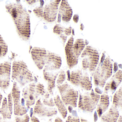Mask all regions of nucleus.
<instances>
[{
	"label": "nucleus",
	"mask_w": 122,
	"mask_h": 122,
	"mask_svg": "<svg viewBox=\"0 0 122 122\" xmlns=\"http://www.w3.org/2000/svg\"><path fill=\"white\" fill-rule=\"evenodd\" d=\"M72 27L70 26L68 28H65L64 30V32L66 36H69L70 35L72 32Z\"/></svg>",
	"instance_id": "2f4dec72"
},
{
	"label": "nucleus",
	"mask_w": 122,
	"mask_h": 122,
	"mask_svg": "<svg viewBox=\"0 0 122 122\" xmlns=\"http://www.w3.org/2000/svg\"><path fill=\"white\" fill-rule=\"evenodd\" d=\"M61 20H62V16L60 14L58 13V15L57 22L58 23H60Z\"/></svg>",
	"instance_id": "ea45409f"
},
{
	"label": "nucleus",
	"mask_w": 122,
	"mask_h": 122,
	"mask_svg": "<svg viewBox=\"0 0 122 122\" xmlns=\"http://www.w3.org/2000/svg\"><path fill=\"white\" fill-rule=\"evenodd\" d=\"M81 57L83 58V69L88 70L90 72L95 71L100 57L97 51L91 46H87L81 54Z\"/></svg>",
	"instance_id": "0eeeda50"
},
{
	"label": "nucleus",
	"mask_w": 122,
	"mask_h": 122,
	"mask_svg": "<svg viewBox=\"0 0 122 122\" xmlns=\"http://www.w3.org/2000/svg\"><path fill=\"white\" fill-rule=\"evenodd\" d=\"M84 28H85V27H84L83 24L82 23H81L80 25V29L81 30H84Z\"/></svg>",
	"instance_id": "a18cd8bd"
},
{
	"label": "nucleus",
	"mask_w": 122,
	"mask_h": 122,
	"mask_svg": "<svg viewBox=\"0 0 122 122\" xmlns=\"http://www.w3.org/2000/svg\"><path fill=\"white\" fill-rule=\"evenodd\" d=\"M110 104L109 97L107 95L102 94L100 96L99 101L97 104L96 112L98 117H101L107 110Z\"/></svg>",
	"instance_id": "6ab92c4d"
},
{
	"label": "nucleus",
	"mask_w": 122,
	"mask_h": 122,
	"mask_svg": "<svg viewBox=\"0 0 122 122\" xmlns=\"http://www.w3.org/2000/svg\"><path fill=\"white\" fill-rule=\"evenodd\" d=\"M12 78L21 87L34 81L32 73L23 61H15L13 63Z\"/></svg>",
	"instance_id": "7ed1b4c3"
},
{
	"label": "nucleus",
	"mask_w": 122,
	"mask_h": 122,
	"mask_svg": "<svg viewBox=\"0 0 122 122\" xmlns=\"http://www.w3.org/2000/svg\"><path fill=\"white\" fill-rule=\"evenodd\" d=\"M66 78V75L65 72L64 71H61L58 76L57 79L56 81L57 85H61L63 84L65 81Z\"/></svg>",
	"instance_id": "393cba45"
},
{
	"label": "nucleus",
	"mask_w": 122,
	"mask_h": 122,
	"mask_svg": "<svg viewBox=\"0 0 122 122\" xmlns=\"http://www.w3.org/2000/svg\"><path fill=\"white\" fill-rule=\"evenodd\" d=\"M119 116V113L117 108L112 106L101 117L102 122H117Z\"/></svg>",
	"instance_id": "a211bd4d"
},
{
	"label": "nucleus",
	"mask_w": 122,
	"mask_h": 122,
	"mask_svg": "<svg viewBox=\"0 0 122 122\" xmlns=\"http://www.w3.org/2000/svg\"><path fill=\"white\" fill-rule=\"evenodd\" d=\"M57 113L56 108L47 107L41 102V98L36 101L33 110V114L41 117H52Z\"/></svg>",
	"instance_id": "ddd939ff"
},
{
	"label": "nucleus",
	"mask_w": 122,
	"mask_h": 122,
	"mask_svg": "<svg viewBox=\"0 0 122 122\" xmlns=\"http://www.w3.org/2000/svg\"><path fill=\"white\" fill-rule=\"evenodd\" d=\"M72 32L73 35L75 36V30H74V29H73H73H72Z\"/></svg>",
	"instance_id": "603ef678"
},
{
	"label": "nucleus",
	"mask_w": 122,
	"mask_h": 122,
	"mask_svg": "<svg viewBox=\"0 0 122 122\" xmlns=\"http://www.w3.org/2000/svg\"><path fill=\"white\" fill-rule=\"evenodd\" d=\"M95 91L96 93H97L98 94H101L102 93V91L99 89V88L96 87L95 88Z\"/></svg>",
	"instance_id": "4c0bfd02"
},
{
	"label": "nucleus",
	"mask_w": 122,
	"mask_h": 122,
	"mask_svg": "<svg viewBox=\"0 0 122 122\" xmlns=\"http://www.w3.org/2000/svg\"><path fill=\"white\" fill-rule=\"evenodd\" d=\"M58 13L62 16L63 22H68L71 20L72 16V10L67 0H62L58 10Z\"/></svg>",
	"instance_id": "dca6fc26"
},
{
	"label": "nucleus",
	"mask_w": 122,
	"mask_h": 122,
	"mask_svg": "<svg viewBox=\"0 0 122 122\" xmlns=\"http://www.w3.org/2000/svg\"><path fill=\"white\" fill-rule=\"evenodd\" d=\"M60 92L61 100L65 105L71 106L73 107L77 106L78 92L66 82L61 85H57Z\"/></svg>",
	"instance_id": "6e6552de"
},
{
	"label": "nucleus",
	"mask_w": 122,
	"mask_h": 122,
	"mask_svg": "<svg viewBox=\"0 0 122 122\" xmlns=\"http://www.w3.org/2000/svg\"><path fill=\"white\" fill-rule=\"evenodd\" d=\"M81 122H89L86 119H83V118H81Z\"/></svg>",
	"instance_id": "09e8293b"
},
{
	"label": "nucleus",
	"mask_w": 122,
	"mask_h": 122,
	"mask_svg": "<svg viewBox=\"0 0 122 122\" xmlns=\"http://www.w3.org/2000/svg\"><path fill=\"white\" fill-rule=\"evenodd\" d=\"M8 107L9 110L11 115L13 113V102L12 98V94L11 92L9 93L8 95Z\"/></svg>",
	"instance_id": "c85d7f7f"
},
{
	"label": "nucleus",
	"mask_w": 122,
	"mask_h": 122,
	"mask_svg": "<svg viewBox=\"0 0 122 122\" xmlns=\"http://www.w3.org/2000/svg\"><path fill=\"white\" fill-rule=\"evenodd\" d=\"M98 120V115L96 111H95L94 114V122H96Z\"/></svg>",
	"instance_id": "58836bf2"
},
{
	"label": "nucleus",
	"mask_w": 122,
	"mask_h": 122,
	"mask_svg": "<svg viewBox=\"0 0 122 122\" xmlns=\"http://www.w3.org/2000/svg\"><path fill=\"white\" fill-rule=\"evenodd\" d=\"M70 81L75 86L87 91H90L92 89V83L89 76L87 73L83 74L80 70L71 72Z\"/></svg>",
	"instance_id": "1a4fd4ad"
},
{
	"label": "nucleus",
	"mask_w": 122,
	"mask_h": 122,
	"mask_svg": "<svg viewBox=\"0 0 122 122\" xmlns=\"http://www.w3.org/2000/svg\"><path fill=\"white\" fill-rule=\"evenodd\" d=\"M105 52L103 53L101 59L100 61V64H102L103 63V61L105 60Z\"/></svg>",
	"instance_id": "e433bc0d"
},
{
	"label": "nucleus",
	"mask_w": 122,
	"mask_h": 122,
	"mask_svg": "<svg viewBox=\"0 0 122 122\" xmlns=\"http://www.w3.org/2000/svg\"><path fill=\"white\" fill-rule=\"evenodd\" d=\"M46 92L44 85L40 83H32L25 87L23 89L22 95L27 109L35 105L39 97L44 95Z\"/></svg>",
	"instance_id": "20e7f679"
},
{
	"label": "nucleus",
	"mask_w": 122,
	"mask_h": 122,
	"mask_svg": "<svg viewBox=\"0 0 122 122\" xmlns=\"http://www.w3.org/2000/svg\"><path fill=\"white\" fill-rule=\"evenodd\" d=\"M122 91L121 87L116 92L113 96V106L116 108H122Z\"/></svg>",
	"instance_id": "5701e85b"
},
{
	"label": "nucleus",
	"mask_w": 122,
	"mask_h": 122,
	"mask_svg": "<svg viewBox=\"0 0 122 122\" xmlns=\"http://www.w3.org/2000/svg\"><path fill=\"white\" fill-rule=\"evenodd\" d=\"M30 117L28 114L23 116H17L15 118V122H29Z\"/></svg>",
	"instance_id": "cd10ccee"
},
{
	"label": "nucleus",
	"mask_w": 122,
	"mask_h": 122,
	"mask_svg": "<svg viewBox=\"0 0 122 122\" xmlns=\"http://www.w3.org/2000/svg\"><path fill=\"white\" fill-rule=\"evenodd\" d=\"M36 1H36V0H27L26 2L29 5H32L34 4V3H35L36 2Z\"/></svg>",
	"instance_id": "79ce46f5"
},
{
	"label": "nucleus",
	"mask_w": 122,
	"mask_h": 122,
	"mask_svg": "<svg viewBox=\"0 0 122 122\" xmlns=\"http://www.w3.org/2000/svg\"><path fill=\"white\" fill-rule=\"evenodd\" d=\"M8 47L7 43L0 35V58L5 57L7 53Z\"/></svg>",
	"instance_id": "b1692460"
},
{
	"label": "nucleus",
	"mask_w": 122,
	"mask_h": 122,
	"mask_svg": "<svg viewBox=\"0 0 122 122\" xmlns=\"http://www.w3.org/2000/svg\"><path fill=\"white\" fill-rule=\"evenodd\" d=\"M79 15L77 14H75L73 16V20L75 23H77L78 22V20H79Z\"/></svg>",
	"instance_id": "72a5a7b5"
},
{
	"label": "nucleus",
	"mask_w": 122,
	"mask_h": 122,
	"mask_svg": "<svg viewBox=\"0 0 122 122\" xmlns=\"http://www.w3.org/2000/svg\"><path fill=\"white\" fill-rule=\"evenodd\" d=\"M121 81L122 71L119 70L112 76L110 81L105 84L104 89L105 93L112 92L113 94L120 84Z\"/></svg>",
	"instance_id": "2eb2a0df"
},
{
	"label": "nucleus",
	"mask_w": 122,
	"mask_h": 122,
	"mask_svg": "<svg viewBox=\"0 0 122 122\" xmlns=\"http://www.w3.org/2000/svg\"><path fill=\"white\" fill-rule=\"evenodd\" d=\"M12 98L14 105V113L18 116H22L25 115L27 110L25 105L22 104L20 101V91L17 82L13 83L11 92Z\"/></svg>",
	"instance_id": "9d476101"
},
{
	"label": "nucleus",
	"mask_w": 122,
	"mask_h": 122,
	"mask_svg": "<svg viewBox=\"0 0 122 122\" xmlns=\"http://www.w3.org/2000/svg\"><path fill=\"white\" fill-rule=\"evenodd\" d=\"M99 94L91 89L90 92L80 93L78 107L85 112H92L96 108L100 98Z\"/></svg>",
	"instance_id": "423d86ee"
},
{
	"label": "nucleus",
	"mask_w": 122,
	"mask_h": 122,
	"mask_svg": "<svg viewBox=\"0 0 122 122\" xmlns=\"http://www.w3.org/2000/svg\"><path fill=\"white\" fill-rule=\"evenodd\" d=\"M0 114L2 115L4 120L10 119L11 115L9 110L7 98L4 97L2 103V107L0 108Z\"/></svg>",
	"instance_id": "4be33fe9"
},
{
	"label": "nucleus",
	"mask_w": 122,
	"mask_h": 122,
	"mask_svg": "<svg viewBox=\"0 0 122 122\" xmlns=\"http://www.w3.org/2000/svg\"><path fill=\"white\" fill-rule=\"evenodd\" d=\"M5 9L13 20L20 37L25 41L28 40L30 35V21L26 9L18 3L7 4Z\"/></svg>",
	"instance_id": "f257e3e1"
},
{
	"label": "nucleus",
	"mask_w": 122,
	"mask_h": 122,
	"mask_svg": "<svg viewBox=\"0 0 122 122\" xmlns=\"http://www.w3.org/2000/svg\"><path fill=\"white\" fill-rule=\"evenodd\" d=\"M85 47V41L82 39H78L73 43V50L76 57H79Z\"/></svg>",
	"instance_id": "aec40b11"
},
{
	"label": "nucleus",
	"mask_w": 122,
	"mask_h": 122,
	"mask_svg": "<svg viewBox=\"0 0 122 122\" xmlns=\"http://www.w3.org/2000/svg\"><path fill=\"white\" fill-rule=\"evenodd\" d=\"M74 38L73 36L70 38L65 47L66 61L68 67L71 69L77 64L78 58L74 54L73 50Z\"/></svg>",
	"instance_id": "4468645a"
},
{
	"label": "nucleus",
	"mask_w": 122,
	"mask_h": 122,
	"mask_svg": "<svg viewBox=\"0 0 122 122\" xmlns=\"http://www.w3.org/2000/svg\"><path fill=\"white\" fill-rule=\"evenodd\" d=\"M31 56L37 67L43 71H50L58 70L62 65L60 56L42 48L35 47L31 51Z\"/></svg>",
	"instance_id": "f03ea898"
},
{
	"label": "nucleus",
	"mask_w": 122,
	"mask_h": 122,
	"mask_svg": "<svg viewBox=\"0 0 122 122\" xmlns=\"http://www.w3.org/2000/svg\"><path fill=\"white\" fill-rule=\"evenodd\" d=\"M49 98H45L43 100V103L46 106H48L50 107H52L53 106H55V104L54 101H53L52 98H51L48 99Z\"/></svg>",
	"instance_id": "c756f323"
},
{
	"label": "nucleus",
	"mask_w": 122,
	"mask_h": 122,
	"mask_svg": "<svg viewBox=\"0 0 122 122\" xmlns=\"http://www.w3.org/2000/svg\"><path fill=\"white\" fill-rule=\"evenodd\" d=\"M54 102L59 112L64 119L66 118L67 114V111L65 106V104L63 102L61 99L59 95H57L54 98Z\"/></svg>",
	"instance_id": "412c9836"
},
{
	"label": "nucleus",
	"mask_w": 122,
	"mask_h": 122,
	"mask_svg": "<svg viewBox=\"0 0 122 122\" xmlns=\"http://www.w3.org/2000/svg\"></svg>",
	"instance_id": "6e6d98bb"
},
{
	"label": "nucleus",
	"mask_w": 122,
	"mask_h": 122,
	"mask_svg": "<svg viewBox=\"0 0 122 122\" xmlns=\"http://www.w3.org/2000/svg\"><path fill=\"white\" fill-rule=\"evenodd\" d=\"M31 122H40L39 119L35 116H33L31 117Z\"/></svg>",
	"instance_id": "c9c22d12"
},
{
	"label": "nucleus",
	"mask_w": 122,
	"mask_h": 122,
	"mask_svg": "<svg viewBox=\"0 0 122 122\" xmlns=\"http://www.w3.org/2000/svg\"><path fill=\"white\" fill-rule=\"evenodd\" d=\"M3 120V118L2 117L0 116V122H2Z\"/></svg>",
	"instance_id": "864d4df0"
},
{
	"label": "nucleus",
	"mask_w": 122,
	"mask_h": 122,
	"mask_svg": "<svg viewBox=\"0 0 122 122\" xmlns=\"http://www.w3.org/2000/svg\"><path fill=\"white\" fill-rule=\"evenodd\" d=\"M55 122H63L62 120L60 117H57L56 118Z\"/></svg>",
	"instance_id": "37998d69"
},
{
	"label": "nucleus",
	"mask_w": 122,
	"mask_h": 122,
	"mask_svg": "<svg viewBox=\"0 0 122 122\" xmlns=\"http://www.w3.org/2000/svg\"><path fill=\"white\" fill-rule=\"evenodd\" d=\"M60 37L61 38L63 42V45H65V43L67 41V36L65 35L64 34H62L60 35Z\"/></svg>",
	"instance_id": "473e14b6"
},
{
	"label": "nucleus",
	"mask_w": 122,
	"mask_h": 122,
	"mask_svg": "<svg viewBox=\"0 0 122 122\" xmlns=\"http://www.w3.org/2000/svg\"><path fill=\"white\" fill-rule=\"evenodd\" d=\"M65 28L60 25L57 24L55 25L53 29V32L58 35H60L64 32Z\"/></svg>",
	"instance_id": "bb28decb"
},
{
	"label": "nucleus",
	"mask_w": 122,
	"mask_h": 122,
	"mask_svg": "<svg viewBox=\"0 0 122 122\" xmlns=\"http://www.w3.org/2000/svg\"><path fill=\"white\" fill-rule=\"evenodd\" d=\"M73 107L71 106H68V110L70 113H72L73 111Z\"/></svg>",
	"instance_id": "c03bdc74"
},
{
	"label": "nucleus",
	"mask_w": 122,
	"mask_h": 122,
	"mask_svg": "<svg viewBox=\"0 0 122 122\" xmlns=\"http://www.w3.org/2000/svg\"><path fill=\"white\" fill-rule=\"evenodd\" d=\"M33 110L32 108H31L30 111V116L31 117L33 116Z\"/></svg>",
	"instance_id": "8fccbe9b"
},
{
	"label": "nucleus",
	"mask_w": 122,
	"mask_h": 122,
	"mask_svg": "<svg viewBox=\"0 0 122 122\" xmlns=\"http://www.w3.org/2000/svg\"><path fill=\"white\" fill-rule=\"evenodd\" d=\"M61 0H53L43 8V19L48 22L55 20L58 6Z\"/></svg>",
	"instance_id": "f8f14e48"
},
{
	"label": "nucleus",
	"mask_w": 122,
	"mask_h": 122,
	"mask_svg": "<svg viewBox=\"0 0 122 122\" xmlns=\"http://www.w3.org/2000/svg\"><path fill=\"white\" fill-rule=\"evenodd\" d=\"M112 63L109 56L107 57L102 64L100 63L93 73L94 82L96 86L103 88L106 81L112 73Z\"/></svg>",
	"instance_id": "39448f33"
},
{
	"label": "nucleus",
	"mask_w": 122,
	"mask_h": 122,
	"mask_svg": "<svg viewBox=\"0 0 122 122\" xmlns=\"http://www.w3.org/2000/svg\"><path fill=\"white\" fill-rule=\"evenodd\" d=\"M67 80L68 81H70V75L71 73L70 72V70L67 71Z\"/></svg>",
	"instance_id": "a19ab883"
},
{
	"label": "nucleus",
	"mask_w": 122,
	"mask_h": 122,
	"mask_svg": "<svg viewBox=\"0 0 122 122\" xmlns=\"http://www.w3.org/2000/svg\"><path fill=\"white\" fill-rule=\"evenodd\" d=\"M66 122H81V121L77 116L69 115L67 118Z\"/></svg>",
	"instance_id": "7c9ffc66"
},
{
	"label": "nucleus",
	"mask_w": 122,
	"mask_h": 122,
	"mask_svg": "<svg viewBox=\"0 0 122 122\" xmlns=\"http://www.w3.org/2000/svg\"><path fill=\"white\" fill-rule=\"evenodd\" d=\"M118 70V66L117 63L116 62H115L113 63V72L115 73L117 72Z\"/></svg>",
	"instance_id": "f704fd0d"
},
{
	"label": "nucleus",
	"mask_w": 122,
	"mask_h": 122,
	"mask_svg": "<svg viewBox=\"0 0 122 122\" xmlns=\"http://www.w3.org/2000/svg\"><path fill=\"white\" fill-rule=\"evenodd\" d=\"M117 122H122V116L121 115L120 116L118 117Z\"/></svg>",
	"instance_id": "de8ad7c7"
},
{
	"label": "nucleus",
	"mask_w": 122,
	"mask_h": 122,
	"mask_svg": "<svg viewBox=\"0 0 122 122\" xmlns=\"http://www.w3.org/2000/svg\"><path fill=\"white\" fill-rule=\"evenodd\" d=\"M3 122H9V121H3Z\"/></svg>",
	"instance_id": "5fc2aeb1"
},
{
	"label": "nucleus",
	"mask_w": 122,
	"mask_h": 122,
	"mask_svg": "<svg viewBox=\"0 0 122 122\" xmlns=\"http://www.w3.org/2000/svg\"><path fill=\"white\" fill-rule=\"evenodd\" d=\"M3 96L2 94L0 93V106L1 105L2 103V100Z\"/></svg>",
	"instance_id": "49530a36"
},
{
	"label": "nucleus",
	"mask_w": 122,
	"mask_h": 122,
	"mask_svg": "<svg viewBox=\"0 0 122 122\" xmlns=\"http://www.w3.org/2000/svg\"><path fill=\"white\" fill-rule=\"evenodd\" d=\"M58 74V73H53L50 71H43L44 79L47 82L48 92L52 95L53 94V90L56 87V80Z\"/></svg>",
	"instance_id": "f3484780"
},
{
	"label": "nucleus",
	"mask_w": 122,
	"mask_h": 122,
	"mask_svg": "<svg viewBox=\"0 0 122 122\" xmlns=\"http://www.w3.org/2000/svg\"><path fill=\"white\" fill-rule=\"evenodd\" d=\"M43 8L44 7L40 6L36 8L33 10L34 13L38 17L43 18Z\"/></svg>",
	"instance_id": "a878e982"
},
{
	"label": "nucleus",
	"mask_w": 122,
	"mask_h": 122,
	"mask_svg": "<svg viewBox=\"0 0 122 122\" xmlns=\"http://www.w3.org/2000/svg\"><path fill=\"white\" fill-rule=\"evenodd\" d=\"M11 63L8 61L0 64V89L3 91L8 90L10 84Z\"/></svg>",
	"instance_id": "9b49d317"
},
{
	"label": "nucleus",
	"mask_w": 122,
	"mask_h": 122,
	"mask_svg": "<svg viewBox=\"0 0 122 122\" xmlns=\"http://www.w3.org/2000/svg\"><path fill=\"white\" fill-rule=\"evenodd\" d=\"M85 45H87L88 43H89V42H88V41L87 40H85Z\"/></svg>",
	"instance_id": "3c124183"
}]
</instances>
